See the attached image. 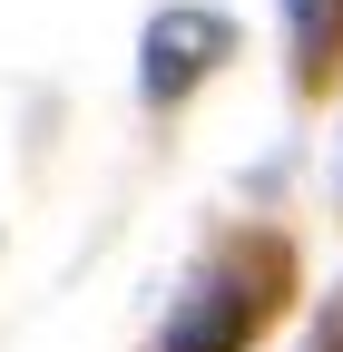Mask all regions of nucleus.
I'll list each match as a JSON object with an SVG mask.
<instances>
[{"instance_id": "nucleus-1", "label": "nucleus", "mask_w": 343, "mask_h": 352, "mask_svg": "<svg viewBox=\"0 0 343 352\" xmlns=\"http://www.w3.org/2000/svg\"><path fill=\"white\" fill-rule=\"evenodd\" d=\"M226 50V20H206V10H167L147 30V98H187L196 69Z\"/></svg>"}, {"instance_id": "nucleus-2", "label": "nucleus", "mask_w": 343, "mask_h": 352, "mask_svg": "<svg viewBox=\"0 0 343 352\" xmlns=\"http://www.w3.org/2000/svg\"><path fill=\"white\" fill-rule=\"evenodd\" d=\"M255 314H265V284H245V294H236V284L216 274V284H206L177 323H167V342H157V352H236V342L255 333Z\"/></svg>"}, {"instance_id": "nucleus-3", "label": "nucleus", "mask_w": 343, "mask_h": 352, "mask_svg": "<svg viewBox=\"0 0 343 352\" xmlns=\"http://www.w3.org/2000/svg\"><path fill=\"white\" fill-rule=\"evenodd\" d=\"M284 20H294V69L324 78L343 59V0H284Z\"/></svg>"}, {"instance_id": "nucleus-4", "label": "nucleus", "mask_w": 343, "mask_h": 352, "mask_svg": "<svg viewBox=\"0 0 343 352\" xmlns=\"http://www.w3.org/2000/svg\"><path fill=\"white\" fill-rule=\"evenodd\" d=\"M314 352H343V303L324 314V333H314Z\"/></svg>"}]
</instances>
